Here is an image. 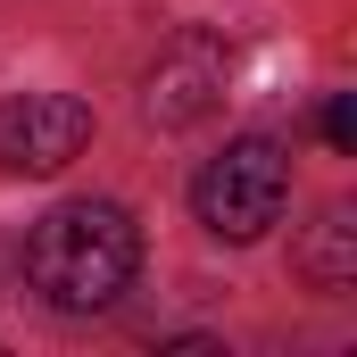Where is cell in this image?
<instances>
[{"instance_id":"5","label":"cell","mask_w":357,"mask_h":357,"mask_svg":"<svg viewBox=\"0 0 357 357\" xmlns=\"http://www.w3.org/2000/svg\"><path fill=\"white\" fill-rule=\"evenodd\" d=\"M299 274H307L316 291H349V282H357V216H349V208H324V216L307 225Z\"/></svg>"},{"instance_id":"1","label":"cell","mask_w":357,"mask_h":357,"mask_svg":"<svg viewBox=\"0 0 357 357\" xmlns=\"http://www.w3.org/2000/svg\"><path fill=\"white\" fill-rule=\"evenodd\" d=\"M133 274H142V225L116 199H67L25 233V282L67 316L116 307Z\"/></svg>"},{"instance_id":"2","label":"cell","mask_w":357,"mask_h":357,"mask_svg":"<svg viewBox=\"0 0 357 357\" xmlns=\"http://www.w3.org/2000/svg\"><path fill=\"white\" fill-rule=\"evenodd\" d=\"M282 199H291V158H282V142H266V133L225 142L199 167V183H191V208H199V225L216 241H258L274 216H282Z\"/></svg>"},{"instance_id":"3","label":"cell","mask_w":357,"mask_h":357,"mask_svg":"<svg viewBox=\"0 0 357 357\" xmlns=\"http://www.w3.org/2000/svg\"><path fill=\"white\" fill-rule=\"evenodd\" d=\"M91 142V108L75 91H17L0 100V175H59Z\"/></svg>"},{"instance_id":"6","label":"cell","mask_w":357,"mask_h":357,"mask_svg":"<svg viewBox=\"0 0 357 357\" xmlns=\"http://www.w3.org/2000/svg\"><path fill=\"white\" fill-rule=\"evenodd\" d=\"M324 142H333L341 158H349V150H357V100H349V91H341V100L324 108Z\"/></svg>"},{"instance_id":"4","label":"cell","mask_w":357,"mask_h":357,"mask_svg":"<svg viewBox=\"0 0 357 357\" xmlns=\"http://www.w3.org/2000/svg\"><path fill=\"white\" fill-rule=\"evenodd\" d=\"M216 100H225V50L208 33H183L175 50L150 67V91H142L150 125H199Z\"/></svg>"}]
</instances>
